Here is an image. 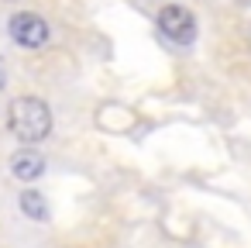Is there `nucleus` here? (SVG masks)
Listing matches in <instances>:
<instances>
[{"mask_svg": "<svg viewBox=\"0 0 251 248\" xmlns=\"http://www.w3.org/2000/svg\"><path fill=\"white\" fill-rule=\"evenodd\" d=\"M158 31L179 45H189L196 38V18H193V11H186L179 4H169L158 11Z\"/></svg>", "mask_w": 251, "mask_h": 248, "instance_id": "obj_3", "label": "nucleus"}, {"mask_svg": "<svg viewBox=\"0 0 251 248\" xmlns=\"http://www.w3.org/2000/svg\"><path fill=\"white\" fill-rule=\"evenodd\" d=\"M45 172V155L35 152V148H21L11 155V176L18 179H38Z\"/></svg>", "mask_w": 251, "mask_h": 248, "instance_id": "obj_4", "label": "nucleus"}, {"mask_svg": "<svg viewBox=\"0 0 251 248\" xmlns=\"http://www.w3.org/2000/svg\"><path fill=\"white\" fill-rule=\"evenodd\" d=\"M0 90H4V69H0Z\"/></svg>", "mask_w": 251, "mask_h": 248, "instance_id": "obj_6", "label": "nucleus"}, {"mask_svg": "<svg viewBox=\"0 0 251 248\" xmlns=\"http://www.w3.org/2000/svg\"><path fill=\"white\" fill-rule=\"evenodd\" d=\"M18 203H21V210H25L31 220H38V224L49 220V203H45V196H42L38 190H25V193L18 196Z\"/></svg>", "mask_w": 251, "mask_h": 248, "instance_id": "obj_5", "label": "nucleus"}, {"mask_svg": "<svg viewBox=\"0 0 251 248\" xmlns=\"http://www.w3.org/2000/svg\"><path fill=\"white\" fill-rule=\"evenodd\" d=\"M7 131L25 145L45 141L52 135V107L38 97H18L7 110Z\"/></svg>", "mask_w": 251, "mask_h": 248, "instance_id": "obj_1", "label": "nucleus"}, {"mask_svg": "<svg viewBox=\"0 0 251 248\" xmlns=\"http://www.w3.org/2000/svg\"><path fill=\"white\" fill-rule=\"evenodd\" d=\"M7 31H11V38H14L21 49H42V45L49 42V35H52L49 21L38 18V14H31V11L14 14L11 25H7Z\"/></svg>", "mask_w": 251, "mask_h": 248, "instance_id": "obj_2", "label": "nucleus"}]
</instances>
